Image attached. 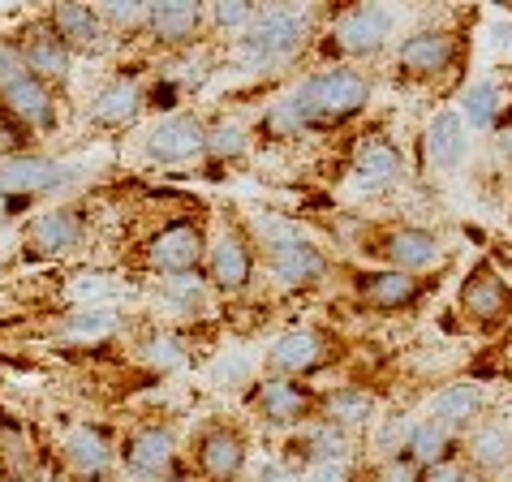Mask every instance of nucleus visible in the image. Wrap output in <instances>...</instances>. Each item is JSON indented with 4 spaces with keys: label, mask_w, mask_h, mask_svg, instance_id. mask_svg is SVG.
<instances>
[{
    "label": "nucleus",
    "mask_w": 512,
    "mask_h": 482,
    "mask_svg": "<svg viewBox=\"0 0 512 482\" xmlns=\"http://www.w3.org/2000/svg\"><path fill=\"white\" fill-rule=\"evenodd\" d=\"M254 5H241V0H220V5L207 9V22L216 26V31H229V35H241L246 26L254 22Z\"/></svg>",
    "instance_id": "obj_36"
},
{
    "label": "nucleus",
    "mask_w": 512,
    "mask_h": 482,
    "mask_svg": "<svg viewBox=\"0 0 512 482\" xmlns=\"http://www.w3.org/2000/svg\"><path fill=\"white\" fill-rule=\"evenodd\" d=\"M164 482H203V478H194V474H181V470H173V474H168Z\"/></svg>",
    "instance_id": "obj_46"
},
{
    "label": "nucleus",
    "mask_w": 512,
    "mask_h": 482,
    "mask_svg": "<svg viewBox=\"0 0 512 482\" xmlns=\"http://www.w3.org/2000/svg\"><path fill=\"white\" fill-rule=\"evenodd\" d=\"M61 173L65 168L39 151L9 155V160H0V194L13 203V211H22V207H31L35 198H44L61 186Z\"/></svg>",
    "instance_id": "obj_13"
},
{
    "label": "nucleus",
    "mask_w": 512,
    "mask_h": 482,
    "mask_svg": "<svg viewBox=\"0 0 512 482\" xmlns=\"http://www.w3.org/2000/svg\"><path fill=\"white\" fill-rule=\"evenodd\" d=\"M0 112L13 117L26 134H35V138L52 134L56 125H61V112H56V91L48 87V82H39L31 69L0 87Z\"/></svg>",
    "instance_id": "obj_10"
},
{
    "label": "nucleus",
    "mask_w": 512,
    "mask_h": 482,
    "mask_svg": "<svg viewBox=\"0 0 512 482\" xmlns=\"http://www.w3.org/2000/svg\"><path fill=\"white\" fill-rule=\"evenodd\" d=\"M22 241H26V254H35V259H65V254H74L87 241V216L74 203L48 207L31 216Z\"/></svg>",
    "instance_id": "obj_8"
},
{
    "label": "nucleus",
    "mask_w": 512,
    "mask_h": 482,
    "mask_svg": "<svg viewBox=\"0 0 512 482\" xmlns=\"http://www.w3.org/2000/svg\"><path fill=\"white\" fill-rule=\"evenodd\" d=\"M250 147V138L246 130H241L237 121H216V125H207V147L203 155L207 160H216V164H229V160H241Z\"/></svg>",
    "instance_id": "obj_33"
},
{
    "label": "nucleus",
    "mask_w": 512,
    "mask_h": 482,
    "mask_svg": "<svg viewBox=\"0 0 512 482\" xmlns=\"http://www.w3.org/2000/svg\"><path fill=\"white\" fill-rule=\"evenodd\" d=\"M207 26V9L203 5H190V0H160V5H147V31L155 44L164 48H181V44H194Z\"/></svg>",
    "instance_id": "obj_20"
},
{
    "label": "nucleus",
    "mask_w": 512,
    "mask_h": 482,
    "mask_svg": "<svg viewBox=\"0 0 512 482\" xmlns=\"http://www.w3.org/2000/svg\"><path fill=\"white\" fill-rule=\"evenodd\" d=\"M396 18L383 5H353L332 18V31L323 39V52L332 56H379L392 44Z\"/></svg>",
    "instance_id": "obj_6"
},
{
    "label": "nucleus",
    "mask_w": 512,
    "mask_h": 482,
    "mask_svg": "<svg viewBox=\"0 0 512 482\" xmlns=\"http://www.w3.org/2000/svg\"><path fill=\"white\" fill-rule=\"evenodd\" d=\"M211 379H216L220 388H233V384H241V379H250V358H246V353H233V358H220L216 366H211Z\"/></svg>",
    "instance_id": "obj_39"
},
{
    "label": "nucleus",
    "mask_w": 512,
    "mask_h": 482,
    "mask_svg": "<svg viewBox=\"0 0 512 482\" xmlns=\"http://www.w3.org/2000/svg\"><path fill=\"white\" fill-rule=\"evenodd\" d=\"M87 482H108V478H87Z\"/></svg>",
    "instance_id": "obj_50"
},
{
    "label": "nucleus",
    "mask_w": 512,
    "mask_h": 482,
    "mask_svg": "<svg viewBox=\"0 0 512 482\" xmlns=\"http://www.w3.org/2000/svg\"><path fill=\"white\" fill-rule=\"evenodd\" d=\"M401 177H405V155L392 138L371 134L353 155V186L362 194H388Z\"/></svg>",
    "instance_id": "obj_18"
},
{
    "label": "nucleus",
    "mask_w": 512,
    "mask_h": 482,
    "mask_svg": "<svg viewBox=\"0 0 512 482\" xmlns=\"http://www.w3.org/2000/svg\"><path fill=\"white\" fill-rule=\"evenodd\" d=\"M147 108V95H142L138 78H108L104 87L91 95V121L104 125V130H125V125L138 121V112Z\"/></svg>",
    "instance_id": "obj_23"
},
{
    "label": "nucleus",
    "mask_w": 512,
    "mask_h": 482,
    "mask_svg": "<svg viewBox=\"0 0 512 482\" xmlns=\"http://www.w3.org/2000/svg\"><path fill=\"white\" fill-rule=\"evenodd\" d=\"M194 470L203 482H237L246 470V435L233 422H211L194 439Z\"/></svg>",
    "instance_id": "obj_11"
},
{
    "label": "nucleus",
    "mask_w": 512,
    "mask_h": 482,
    "mask_svg": "<svg viewBox=\"0 0 512 482\" xmlns=\"http://www.w3.org/2000/svg\"><path fill=\"white\" fill-rule=\"evenodd\" d=\"M323 336L310 328H289L267 345V375H284V379H302L323 362Z\"/></svg>",
    "instance_id": "obj_22"
},
{
    "label": "nucleus",
    "mask_w": 512,
    "mask_h": 482,
    "mask_svg": "<svg viewBox=\"0 0 512 482\" xmlns=\"http://www.w3.org/2000/svg\"><path fill=\"white\" fill-rule=\"evenodd\" d=\"M319 418L349 435V431H358V427H366V422L375 418V401L362 388H336V392H327L319 401Z\"/></svg>",
    "instance_id": "obj_28"
},
{
    "label": "nucleus",
    "mask_w": 512,
    "mask_h": 482,
    "mask_svg": "<svg viewBox=\"0 0 512 482\" xmlns=\"http://www.w3.org/2000/svg\"><path fill=\"white\" fill-rule=\"evenodd\" d=\"M302 482H349V470H345V461H323V465L302 470Z\"/></svg>",
    "instance_id": "obj_41"
},
{
    "label": "nucleus",
    "mask_w": 512,
    "mask_h": 482,
    "mask_svg": "<svg viewBox=\"0 0 512 482\" xmlns=\"http://www.w3.org/2000/svg\"><path fill=\"white\" fill-rule=\"evenodd\" d=\"M18 48H22L26 69H31L39 82H48L52 91L69 87V78H74V52L61 44V35H56L44 18L31 22V26H22V31H18Z\"/></svg>",
    "instance_id": "obj_14"
},
{
    "label": "nucleus",
    "mask_w": 512,
    "mask_h": 482,
    "mask_svg": "<svg viewBox=\"0 0 512 482\" xmlns=\"http://www.w3.org/2000/svg\"><path fill=\"white\" fill-rule=\"evenodd\" d=\"M435 422H444L448 431H469L482 418V388L478 384H448L431 396V414Z\"/></svg>",
    "instance_id": "obj_26"
},
{
    "label": "nucleus",
    "mask_w": 512,
    "mask_h": 482,
    "mask_svg": "<svg viewBox=\"0 0 512 482\" xmlns=\"http://www.w3.org/2000/svg\"><path fill=\"white\" fill-rule=\"evenodd\" d=\"M293 95L306 112L310 130H336V125L353 121L371 104V78L358 74L353 65H332V69L310 74Z\"/></svg>",
    "instance_id": "obj_1"
},
{
    "label": "nucleus",
    "mask_w": 512,
    "mask_h": 482,
    "mask_svg": "<svg viewBox=\"0 0 512 482\" xmlns=\"http://www.w3.org/2000/svg\"><path fill=\"white\" fill-rule=\"evenodd\" d=\"M18 74H26V61H22V48H18V35H0V87L13 82Z\"/></svg>",
    "instance_id": "obj_38"
},
{
    "label": "nucleus",
    "mask_w": 512,
    "mask_h": 482,
    "mask_svg": "<svg viewBox=\"0 0 512 482\" xmlns=\"http://www.w3.org/2000/svg\"><path fill=\"white\" fill-rule=\"evenodd\" d=\"M418 465L414 461H401V457H388V461H383V470H379V482H418Z\"/></svg>",
    "instance_id": "obj_40"
},
{
    "label": "nucleus",
    "mask_w": 512,
    "mask_h": 482,
    "mask_svg": "<svg viewBox=\"0 0 512 482\" xmlns=\"http://www.w3.org/2000/svg\"><path fill=\"white\" fill-rule=\"evenodd\" d=\"M207 293H211V285L198 272L160 280V302H164V310H173V315H186V319L203 315V310H207Z\"/></svg>",
    "instance_id": "obj_30"
},
{
    "label": "nucleus",
    "mask_w": 512,
    "mask_h": 482,
    "mask_svg": "<svg viewBox=\"0 0 512 482\" xmlns=\"http://www.w3.org/2000/svg\"><path fill=\"white\" fill-rule=\"evenodd\" d=\"M383 263L392 267V272H426L439 250H444V241H439L435 229H418V224H396V229H383L371 246Z\"/></svg>",
    "instance_id": "obj_15"
},
{
    "label": "nucleus",
    "mask_w": 512,
    "mask_h": 482,
    "mask_svg": "<svg viewBox=\"0 0 512 482\" xmlns=\"http://www.w3.org/2000/svg\"><path fill=\"white\" fill-rule=\"evenodd\" d=\"M418 482H461V465H452V461L431 465V470L418 474Z\"/></svg>",
    "instance_id": "obj_42"
},
{
    "label": "nucleus",
    "mask_w": 512,
    "mask_h": 482,
    "mask_svg": "<svg viewBox=\"0 0 512 482\" xmlns=\"http://www.w3.org/2000/svg\"><path fill=\"white\" fill-rule=\"evenodd\" d=\"M121 470L142 482H164L177 470V439L168 427H138L121 439Z\"/></svg>",
    "instance_id": "obj_12"
},
{
    "label": "nucleus",
    "mask_w": 512,
    "mask_h": 482,
    "mask_svg": "<svg viewBox=\"0 0 512 482\" xmlns=\"http://www.w3.org/2000/svg\"><path fill=\"white\" fill-rule=\"evenodd\" d=\"M461 482H491V478L478 474V470H461Z\"/></svg>",
    "instance_id": "obj_45"
},
{
    "label": "nucleus",
    "mask_w": 512,
    "mask_h": 482,
    "mask_svg": "<svg viewBox=\"0 0 512 482\" xmlns=\"http://www.w3.org/2000/svg\"><path fill=\"white\" fill-rule=\"evenodd\" d=\"M95 13H99V22L108 26L112 39L134 35V31L147 26V5H138V0H130V5H104V9H95Z\"/></svg>",
    "instance_id": "obj_35"
},
{
    "label": "nucleus",
    "mask_w": 512,
    "mask_h": 482,
    "mask_svg": "<svg viewBox=\"0 0 512 482\" xmlns=\"http://www.w3.org/2000/svg\"><path fill=\"white\" fill-rule=\"evenodd\" d=\"M495 48H500V52H512V22H500V26H495Z\"/></svg>",
    "instance_id": "obj_44"
},
{
    "label": "nucleus",
    "mask_w": 512,
    "mask_h": 482,
    "mask_svg": "<svg viewBox=\"0 0 512 482\" xmlns=\"http://www.w3.org/2000/svg\"><path fill=\"white\" fill-rule=\"evenodd\" d=\"M452 65H457V35L439 31V26H431V31H414L401 48H396V74H405V78L426 82V78L448 74Z\"/></svg>",
    "instance_id": "obj_16"
},
{
    "label": "nucleus",
    "mask_w": 512,
    "mask_h": 482,
    "mask_svg": "<svg viewBox=\"0 0 512 482\" xmlns=\"http://www.w3.org/2000/svg\"><path fill=\"white\" fill-rule=\"evenodd\" d=\"M310 35V13L306 9H259L254 22L237 35V52L246 69H272L284 65L289 56L302 52Z\"/></svg>",
    "instance_id": "obj_2"
},
{
    "label": "nucleus",
    "mask_w": 512,
    "mask_h": 482,
    "mask_svg": "<svg viewBox=\"0 0 512 482\" xmlns=\"http://www.w3.org/2000/svg\"><path fill=\"white\" fill-rule=\"evenodd\" d=\"M0 482H26L22 474H0Z\"/></svg>",
    "instance_id": "obj_49"
},
{
    "label": "nucleus",
    "mask_w": 512,
    "mask_h": 482,
    "mask_svg": "<svg viewBox=\"0 0 512 482\" xmlns=\"http://www.w3.org/2000/svg\"><path fill=\"white\" fill-rule=\"evenodd\" d=\"M353 289H358L362 306L392 315V310H409L422 297V276L383 267V272H358V276H353Z\"/></svg>",
    "instance_id": "obj_21"
},
{
    "label": "nucleus",
    "mask_w": 512,
    "mask_h": 482,
    "mask_svg": "<svg viewBox=\"0 0 512 482\" xmlns=\"http://www.w3.org/2000/svg\"><path fill=\"white\" fill-rule=\"evenodd\" d=\"M452 439H457V431H448L444 422H435V418H422L409 427L405 457L414 461L418 470H431V465H444L452 457Z\"/></svg>",
    "instance_id": "obj_27"
},
{
    "label": "nucleus",
    "mask_w": 512,
    "mask_h": 482,
    "mask_svg": "<svg viewBox=\"0 0 512 482\" xmlns=\"http://www.w3.org/2000/svg\"><path fill=\"white\" fill-rule=\"evenodd\" d=\"M259 482H302V470H280V465H272V470H263Z\"/></svg>",
    "instance_id": "obj_43"
},
{
    "label": "nucleus",
    "mask_w": 512,
    "mask_h": 482,
    "mask_svg": "<svg viewBox=\"0 0 512 482\" xmlns=\"http://www.w3.org/2000/svg\"><path fill=\"white\" fill-rule=\"evenodd\" d=\"M504 108V91L495 87V82H474V87L465 91V117L474 130H487V125H495V117H500Z\"/></svg>",
    "instance_id": "obj_34"
},
{
    "label": "nucleus",
    "mask_w": 512,
    "mask_h": 482,
    "mask_svg": "<svg viewBox=\"0 0 512 482\" xmlns=\"http://www.w3.org/2000/svg\"><path fill=\"white\" fill-rule=\"evenodd\" d=\"M31 143H35V134H26L18 121L0 112V160H9V155H26Z\"/></svg>",
    "instance_id": "obj_37"
},
{
    "label": "nucleus",
    "mask_w": 512,
    "mask_h": 482,
    "mask_svg": "<svg viewBox=\"0 0 512 482\" xmlns=\"http://www.w3.org/2000/svg\"><path fill=\"white\" fill-rule=\"evenodd\" d=\"M500 151H508V155H512V125H508V130L500 134Z\"/></svg>",
    "instance_id": "obj_47"
},
{
    "label": "nucleus",
    "mask_w": 512,
    "mask_h": 482,
    "mask_svg": "<svg viewBox=\"0 0 512 482\" xmlns=\"http://www.w3.org/2000/svg\"><path fill=\"white\" fill-rule=\"evenodd\" d=\"M9 216H13V203H9L5 194H0V220H9Z\"/></svg>",
    "instance_id": "obj_48"
},
{
    "label": "nucleus",
    "mask_w": 512,
    "mask_h": 482,
    "mask_svg": "<svg viewBox=\"0 0 512 482\" xmlns=\"http://www.w3.org/2000/svg\"><path fill=\"white\" fill-rule=\"evenodd\" d=\"M250 237H254V250L263 254L267 272H272V280L280 289H315L319 280L327 276L323 250L315 246V241L297 237L293 229H284V224L267 220Z\"/></svg>",
    "instance_id": "obj_3"
},
{
    "label": "nucleus",
    "mask_w": 512,
    "mask_h": 482,
    "mask_svg": "<svg viewBox=\"0 0 512 482\" xmlns=\"http://www.w3.org/2000/svg\"><path fill=\"white\" fill-rule=\"evenodd\" d=\"M44 22L52 26L56 35H61V44L69 52H87V56H99L108 44H112V35H108V26L99 22V13L91 5H52L44 13Z\"/></svg>",
    "instance_id": "obj_19"
},
{
    "label": "nucleus",
    "mask_w": 512,
    "mask_h": 482,
    "mask_svg": "<svg viewBox=\"0 0 512 482\" xmlns=\"http://www.w3.org/2000/svg\"><path fill=\"white\" fill-rule=\"evenodd\" d=\"M469 151V130L461 121V112H435L431 125H426V164L439 168V173H452V168H461Z\"/></svg>",
    "instance_id": "obj_24"
},
{
    "label": "nucleus",
    "mask_w": 512,
    "mask_h": 482,
    "mask_svg": "<svg viewBox=\"0 0 512 482\" xmlns=\"http://www.w3.org/2000/svg\"><path fill=\"white\" fill-rule=\"evenodd\" d=\"M250 405L263 422H276V427H302V422L319 414V396L310 392L302 379H284V375L254 379Z\"/></svg>",
    "instance_id": "obj_7"
},
{
    "label": "nucleus",
    "mask_w": 512,
    "mask_h": 482,
    "mask_svg": "<svg viewBox=\"0 0 512 482\" xmlns=\"http://www.w3.org/2000/svg\"><path fill=\"white\" fill-rule=\"evenodd\" d=\"M461 310H465V319L482 323V328H495V323H504L512 315V289L504 285V276L495 272L491 263H478L474 272L465 276Z\"/></svg>",
    "instance_id": "obj_17"
},
{
    "label": "nucleus",
    "mask_w": 512,
    "mask_h": 482,
    "mask_svg": "<svg viewBox=\"0 0 512 482\" xmlns=\"http://www.w3.org/2000/svg\"><path fill=\"white\" fill-rule=\"evenodd\" d=\"M65 465L69 474H74L78 482L87 478H108V465H112V444L108 435L99 427H74L65 435Z\"/></svg>",
    "instance_id": "obj_25"
},
{
    "label": "nucleus",
    "mask_w": 512,
    "mask_h": 482,
    "mask_svg": "<svg viewBox=\"0 0 512 482\" xmlns=\"http://www.w3.org/2000/svg\"><path fill=\"white\" fill-rule=\"evenodd\" d=\"M207 147V121L194 112H168L147 130L142 151L151 164H190Z\"/></svg>",
    "instance_id": "obj_9"
},
{
    "label": "nucleus",
    "mask_w": 512,
    "mask_h": 482,
    "mask_svg": "<svg viewBox=\"0 0 512 482\" xmlns=\"http://www.w3.org/2000/svg\"><path fill=\"white\" fill-rule=\"evenodd\" d=\"M138 358L147 362V371H155V375H173L186 366V345L168 328H155L138 340Z\"/></svg>",
    "instance_id": "obj_31"
},
{
    "label": "nucleus",
    "mask_w": 512,
    "mask_h": 482,
    "mask_svg": "<svg viewBox=\"0 0 512 482\" xmlns=\"http://www.w3.org/2000/svg\"><path fill=\"white\" fill-rule=\"evenodd\" d=\"M469 461H474L478 474H495L512 461V431L504 422H478L469 431Z\"/></svg>",
    "instance_id": "obj_29"
},
{
    "label": "nucleus",
    "mask_w": 512,
    "mask_h": 482,
    "mask_svg": "<svg viewBox=\"0 0 512 482\" xmlns=\"http://www.w3.org/2000/svg\"><path fill=\"white\" fill-rule=\"evenodd\" d=\"M207 241L211 237L203 229V220H168L164 229H155L147 237V272H155L160 280L203 272Z\"/></svg>",
    "instance_id": "obj_5"
},
{
    "label": "nucleus",
    "mask_w": 512,
    "mask_h": 482,
    "mask_svg": "<svg viewBox=\"0 0 512 482\" xmlns=\"http://www.w3.org/2000/svg\"><path fill=\"white\" fill-rule=\"evenodd\" d=\"M254 272H259V250H254V237L246 224L229 220L224 233H216L207 241V259H203V280L216 293H246Z\"/></svg>",
    "instance_id": "obj_4"
},
{
    "label": "nucleus",
    "mask_w": 512,
    "mask_h": 482,
    "mask_svg": "<svg viewBox=\"0 0 512 482\" xmlns=\"http://www.w3.org/2000/svg\"><path fill=\"white\" fill-rule=\"evenodd\" d=\"M121 332V315L112 306H78L65 315V336L78 340H104Z\"/></svg>",
    "instance_id": "obj_32"
}]
</instances>
